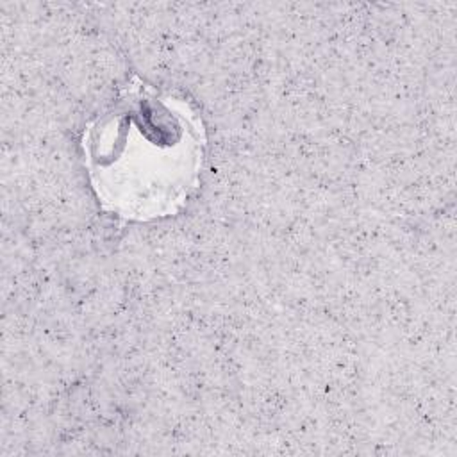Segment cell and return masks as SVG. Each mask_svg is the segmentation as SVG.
<instances>
[{"mask_svg":"<svg viewBox=\"0 0 457 457\" xmlns=\"http://www.w3.org/2000/svg\"><path fill=\"white\" fill-rule=\"evenodd\" d=\"M82 148L102 207L148 221L175 214L198 186L205 134L187 102L132 82L87 123Z\"/></svg>","mask_w":457,"mask_h":457,"instance_id":"1","label":"cell"}]
</instances>
